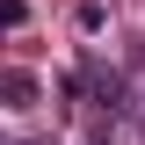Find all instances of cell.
Segmentation results:
<instances>
[{
	"instance_id": "3",
	"label": "cell",
	"mask_w": 145,
	"mask_h": 145,
	"mask_svg": "<svg viewBox=\"0 0 145 145\" xmlns=\"http://www.w3.org/2000/svg\"><path fill=\"white\" fill-rule=\"evenodd\" d=\"M29 145H44V138H29Z\"/></svg>"
},
{
	"instance_id": "1",
	"label": "cell",
	"mask_w": 145,
	"mask_h": 145,
	"mask_svg": "<svg viewBox=\"0 0 145 145\" xmlns=\"http://www.w3.org/2000/svg\"><path fill=\"white\" fill-rule=\"evenodd\" d=\"M0 102L7 109H36L44 102V80H36V72H0Z\"/></svg>"
},
{
	"instance_id": "2",
	"label": "cell",
	"mask_w": 145,
	"mask_h": 145,
	"mask_svg": "<svg viewBox=\"0 0 145 145\" xmlns=\"http://www.w3.org/2000/svg\"><path fill=\"white\" fill-rule=\"evenodd\" d=\"M29 22V0H0V29H22Z\"/></svg>"
}]
</instances>
